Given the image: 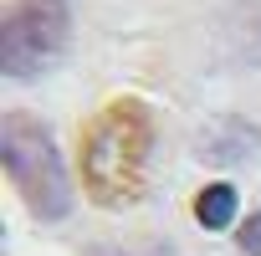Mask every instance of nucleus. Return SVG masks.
Returning <instances> with one entry per match:
<instances>
[{"label": "nucleus", "mask_w": 261, "mask_h": 256, "mask_svg": "<svg viewBox=\"0 0 261 256\" xmlns=\"http://www.w3.org/2000/svg\"><path fill=\"white\" fill-rule=\"evenodd\" d=\"M82 185L92 205L123 210L149 190V159H154V113L139 97H113L97 118L82 128Z\"/></svg>", "instance_id": "f257e3e1"}, {"label": "nucleus", "mask_w": 261, "mask_h": 256, "mask_svg": "<svg viewBox=\"0 0 261 256\" xmlns=\"http://www.w3.org/2000/svg\"><path fill=\"white\" fill-rule=\"evenodd\" d=\"M0 164L16 195L36 220H67L72 215V180L62 169V154L51 144V128L36 113H6L0 123Z\"/></svg>", "instance_id": "f03ea898"}, {"label": "nucleus", "mask_w": 261, "mask_h": 256, "mask_svg": "<svg viewBox=\"0 0 261 256\" xmlns=\"http://www.w3.org/2000/svg\"><path fill=\"white\" fill-rule=\"evenodd\" d=\"M67 41H72L67 0H16L0 21V72L11 82H31L62 62Z\"/></svg>", "instance_id": "7ed1b4c3"}, {"label": "nucleus", "mask_w": 261, "mask_h": 256, "mask_svg": "<svg viewBox=\"0 0 261 256\" xmlns=\"http://www.w3.org/2000/svg\"><path fill=\"white\" fill-rule=\"evenodd\" d=\"M195 154H200V164H210V169L246 164L251 154H261V128L246 123V118H215V123L200 128Z\"/></svg>", "instance_id": "20e7f679"}, {"label": "nucleus", "mask_w": 261, "mask_h": 256, "mask_svg": "<svg viewBox=\"0 0 261 256\" xmlns=\"http://www.w3.org/2000/svg\"><path fill=\"white\" fill-rule=\"evenodd\" d=\"M220 62L230 67H261V0H236L215 21Z\"/></svg>", "instance_id": "39448f33"}, {"label": "nucleus", "mask_w": 261, "mask_h": 256, "mask_svg": "<svg viewBox=\"0 0 261 256\" xmlns=\"http://www.w3.org/2000/svg\"><path fill=\"white\" fill-rule=\"evenodd\" d=\"M195 220H200L205 231H225V225L236 220V185L210 180V185L195 195Z\"/></svg>", "instance_id": "423d86ee"}, {"label": "nucleus", "mask_w": 261, "mask_h": 256, "mask_svg": "<svg viewBox=\"0 0 261 256\" xmlns=\"http://www.w3.org/2000/svg\"><path fill=\"white\" fill-rule=\"evenodd\" d=\"M92 256H174V246H164V241H149V246H97Z\"/></svg>", "instance_id": "0eeeda50"}, {"label": "nucleus", "mask_w": 261, "mask_h": 256, "mask_svg": "<svg viewBox=\"0 0 261 256\" xmlns=\"http://www.w3.org/2000/svg\"><path fill=\"white\" fill-rule=\"evenodd\" d=\"M236 246H241L246 256H261V210H256V215H251V220L236 231Z\"/></svg>", "instance_id": "6e6552de"}]
</instances>
